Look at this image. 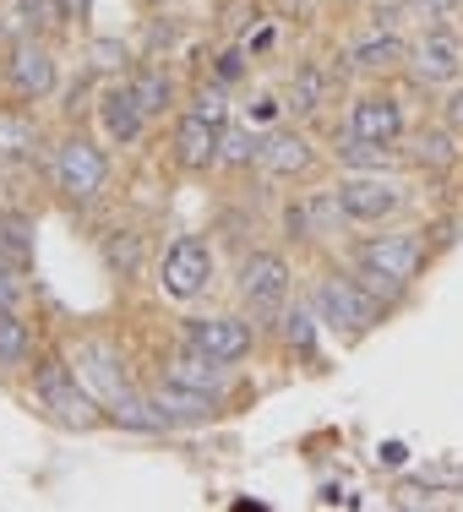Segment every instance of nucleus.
I'll return each mask as SVG.
<instances>
[{
  "mask_svg": "<svg viewBox=\"0 0 463 512\" xmlns=\"http://www.w3.org/2000/svg\"><path fill=\"white\" fill-rule=\"evenodd\" d=\"M33 398H39V404L50 409L60 425H77V431H93V425L104 420L99 398H93L88 387L77 382V371H71L66 360H44V365H33Z\"/></svg>",
  "mask_w": 463,
  "mask_h": 512,
  "instance_id": "f257e3e1",
  "label": "nucleus"
},
{
  "mask_svg": "<svg viewBox=\"0 0 463 512\" xmlns=\"http://www.w3.org/2000/svg\"><path fill=\"white\" fill-rule=\"evenodd\" d=\"M50 180H55V191L66 202L88 207V202H99V191L109 180V158L93 137H66L50 158Z\"/></svg>",
  "mask_w": 463,
  "mask_h": 512,
  "instance_id": "f03ea898",
  "label": "nucleus"
},
{
  "mask_svg": "<svg viewBox=\"0 0 463 512\" xmlns=\"http://www.w3.org/2000/svg\"><path fill=\"white\" fill-rule=\"evenodd\" d=\"M311 300H316V316H322L327 327H344V333H371V327L387 316V306H376V300L365 295L355 273H349V278L327 273L322 284H316Z\"/></svg>",
  "mask_w": 463,
  "mask_h": 512,
  "instance_id": "7ed1b4c3",
  "label": "nucleus"
},
{
  "mask_svg": "<svg viewBox=\"0 0 463 512\" xmlns=\"http://www.w3.org/2000/svg\"><path fill=\"white\" fill-rule=\"evenodd\" d=\"M0 77H6V88H11V99H22V104H33V99H50L55 93V55H50V44L44 39H17L6 50V60H0Z\"/></svg>",
  "mask_w": 463,
  "mask_h": 512,
  "instance_id": "20e7f679",
  "label": "nucleus"
},
{
  "mask_svg": "<svg viewBox=\"0 0 463 512\" xmlns=\"http://www.w3.org/2000/svg\"><path fill=\"white\" fill-rule=\"evenodd\" d=\"M333 197L349 224H382V218H393L404 207V186L382 180V175H349V180H338Z\"/></svg>",
  "mask_w": 463,
  "mask_h": 512,
  "instance_id": "39448f33",
  "label": "nucleus"
},
{
  "mask_svg": "<svg viewBox=\"0 0 463 512\" xmlns=\"http://www.w3.org/2000/svg\"><path fill=\"white\" fill-rule=\"evenodd\" d=\"M207 278H213V246H207L202 235H180L175 246L164 251V267H158L164 295L191 300V295H202V289H207Z\"/></svg>",
  "mask_w": 463,
  "mask_h": 512,
  "instance_id": "423d86ee",
  "label": "nucleus"
},
{
  "mask_svg": "<svg viewBox=\"0 0 463 512\" xmlns=\"http://www.w3.org/2000/svg\"><path fill=\"white\" fill-rule=\"evenodd\" d=\"M355 262L365 267H382V273L404 278V284H414V278L425 273V262H431V246H425L414 229H393V235H371L365 246L355 251Z\"/></svg>",
  "mask_w": 463,
  "mask_h": 512,
  "instance_id": "0eeeda50",
  "label": "nucleus"
},
{
  "mask_svg": "<svg viewBox=\"0 0 463 512\" xmlns=\"http://www.w3.org/2000/svg\"><path fill=\"white\" fill-rule=\"evenodd\" d=\"M186 344L202 349V355L235 365L251 355V344H257V333H251V322H240V316H197V322L186 327Z\"/></svg>",
  "mask_w": 463,
  "mask_h": 512,
  "instance_id": "6e6552de",
  "label": "nucleus"
},
{
  "mask_svg": "<svg viewBox=\"0 0 463 512\" xmlns=\"http://www.w3.org/2000/svg\"><path fill=\"white\" fill-rule=\"evenodd\" d=\"M218 137H224V126H218V120L186 109V115L175 120V142H169V148H175V164L191 169V175H197V169H213L218 164Z\"/></svg>",
  "mask_w": 463,
  "mask_h": 512,
  "instance_id": "1a4fd4ad",
  "label": "nucleus"
},
{
  "mask_svg": "<svg viewBox=\"0 0 463 512\" xmlns=\"http://www.w3.org/2000/svg\"><path fill=\"white\" fill-rule=\"evenodd\" d=\"M409 71H414V82H425V88H436V82H458V71H463V50H458V39L447 28H431L420 44L409 50Z\"/></svg>",
  "mask_w": 463,
  "mask_h": 512,
  "instance_id": "9d476101",
  "label": "nucleus"
},
{
  "mask_svg": "<svg viewBox=\"0 0 463 512\" xmlns=\"http://www.w3.org/2000/svg\"><path fill=\"white\" fill-rule=\"evenodd\" d=\"M240 295L257 311L278 306V300L289 295V262L278 251H251L246 262H240Z\"/></svg>",
  "mask_w": 463,
  "mask_h": 512,
  "instance_id": "9b49d317",
  "label": "nucleus"
},
{
  "mask_svg": "<svg viewBox=\"0 0 463 512\" xmlns=\"http://www.w3.org/2000/svg\"><path fill=\"white\" fill-rule=\"evenodd\" d=\"M349 131L365 142H398L404 137V104L393 93H360L349 104Z\"/></svg>",
  "mask_w": 463,
  "mask_h": 512,
  "instance_id": "f8f14e48",
  "label": "nucleus"
},
{
  "mask_svg": "<svg viewBox=\"0 0 463 512\" xmlns=\"http://www.w3.org/2000/svg\"><path fill=\"white\" fill-rule=\"evenodd\" d=\"M99 126H104L109 142H120V148H131V142L148 131V109L137 104L131 82H126V88H104L99 93Z\"/></svg>",
  "mask_w": 463,
  "mask_h": 512,
  "instance_id": "ddd939ff",
  "label": "nucleus"
},
{
  "mask_svg": "<svg viewBox=\"0 0 463 512\" xmlns=\"http://www.w3.org/2000/svg\"><path fill=\"white\" fill-rule=\"evenodd\" d=\"M153 409H158V420H164V431L169 425H197V420H207V414H213V404L218 398L213 393H197V387H180V382H158L153 387Z\"/></svg>",
  "mask_w": 463,
  "mask_h": 512,
  "instance_id": "4468645a",
  "label": "nucleus"
},
{
  "mask_svg": "<svg viewBox=\"0 0 463 512\" xmlns=\"http://www.w3.org/2000/svg\"><path fill=\"white\" fill-rule=\"evenodd\" d=\"M316 164V153H311V142L300 137V131H289V126H273L262 137V169L267 175H306V169Z\"/></svg>",
  "mask_w": 463,
  "mask_h": 512,
  "instance_id": "2eb2a0df",
  "label": "nucleus"
},
{
  "mask_svg": "<svg viewBox=\"0 0 463 512\" xmlns=\"http://www.w3.org/2000/svg\"><path fill=\"white\" fill-rule=\"evenodd\" d=\"M224 371L229 365L224 360H213V355H202V349H180L175 360H169V382H180V387H197V393H213V398H224Z\"/></svg>",
  "mask_w": 463,
  "mask_h": 512,
  "instance_id": "dca6fc26",
  "label": "nucleus"
},
{
  "mask_svg": "<svg viewBox=\"0 0 463 512\" xmlns=\"http://www.w3.org/2000/svg\"><path fill=\"white\" fill-rule=\"evenodd\" d=\"M458 137H463V131H453L447 120H442L436 131H420V142H414V164H420V169H431V175H453V169L463 164Z\"/></svg>",
  "mask_w": 463,
  "mask_h": 512,
  "instance_id": "f3484780",
  "label": "nucleus"
},
{
  "mask_svg": "<svg viewBox=\"0 0 463 512\" xmlns=\"http://www.w3.org/2000/svg\"><path fill=\"white\" fill-rule=\"evenodd\" d=\"M333 153H338V164L360 169V175H382V169H398L393 142H365V137H355L349 126H344V137L333 142Z\"/></svg>",
  "mask_w": 463,
  "mask_h": 512,
  "instance_id": "a211bd4d",
  "label": "nucleus"
},
{
  "mask_svg": "<svg viewBox=\"0 0 463 512\" xmlns=\"http://www.w3.org/2000/svg\"><path fill=\"white\" fill-rule=\"evenodd\" d=\"M33 148H39V120H33L28 109L6 104L0 109V158H6V164H22V158H33Z\"/></svg>",
  "mask_w": 463,
  "mask_h": 512,
  "instance_id": "6ab92c4d",
  "label": "nucleus"
},
{
  "mask_svg": "<svg viewBox=\"0 0 463 512\" xmlns=\"http://www.w3.org/2000/svg\"><path fill=\"white\" fill-rule=\"evenodd\" d=\"M0 262H11L17 273L33 267V218L28 213H0Z\"/></svg>",
  "mask_w": 463,
  "mask_h": 512,
  "instance_id": "aec40b11",
  "label": "nucleus"
},
{
  "mask_svg": "<svg viewBox=\"0 0 463 512\" xmlns=\"http://www.w3.org/2000/svg\"><path fill=\"white\" fill-rule=\"evenodd\" d=\"M349 60H355V71H393V66H404L409 60V44L404 39H393V33H376V39H365L349 50Z\"/></svg>",
  "mask_w": 463,
  "mask_h": 512,
  "instance_id": "412c9836",
  "label": "nucleus"
},
{
  "mask_svg": "<svg viewBox=\"0 0 463 512\" xmlns=\"http://www.w3.org/2000/svg\"><path fill=\"white\" fill-rule=\"evenodd\" d=\"M33 360V327L17 311H0V371H22Z\"/></svg>",
  "mask_w": 463,
  "mask_h": 512,
  "instance_id": "4be33fe9",
  "label": "nucleus"
},
{
  "mask_svg": "<svg viewBox=\"0 0 463 512\" xmlns=\"http://www.w3.org/2000/svg\"><path fill=\"white\" fill-rule=\"evenodd\" d=\"M262 164V137L251 126H229L224 120V137H218V169H251Z\"/></svg>",
  "mask_w": 463,
  "mask_h": 512,
  "instance_id": "5701e85b",
  "label": "nucleus"
},
{
  "mask_svg": "<svg viewBox=\"0 0 463 512\" xmlns=\"http://www.w3.org/2000/svg\"><path fill=\"white\" fill-rule=\"evenodd\" d=\"M131 93H137V104L148 109V120H153V115H164V109H175V82H169L158 66L131 71Z\"/></svg>",
  "mask_w": 463,
  "mask_h": 512,
  "instance_id": "b1692460",
  "label": "nucleus"
},
{
  "mask_svg": "<svg viewBox=\"0 0 463 512\" xmlns=\"http://www.w3.org/2000/svg\"><path fill=\"white\" fill-rule=\"evenodd\" d=\"M322 93H327V77H322V66H300V77H295V88H289V99L284 109L289 115H316V104H322Z\"/></svg>",
  "mask_w": 463,
  "mask_h": 512,
  "instance_id": "393cba45",
  "label": "nucleus"
},
{
  "mask_svg": "<svg viewBox=\"0 0 463 512\" xmlns=\"http://www.w3.org/2000/svg\"><path fill=\"white\" fill-rule=\"evenodd\" d=\"M355 278H360V289H365V295H371L376 306H387V311H393L398 300L409 295V284H404V278L382 273V267H365V262H355Z\"/></svg>",
  "mask_w": 463,
  "mask_h": 512,
  "instance_id": "a878e982",
  "label": "nucleus"
},
{
  "mask_svg": "<svg viewBox=\"0 0 463 512\" xmlns=\"http://www.w3.org/2000/svg\"><path fill=\"white\" fill-rule=\"evenodd\" d=\"M316 322H322V316L306 311V306H295V311L284 316V344L300 349L306 360H316Z\"/></svg>",
  "mask_w": 463,
  "mask_h": 512,
  "instance_id": "bb28decb",
  "label": "nucleus"
},
{
  "mask_svg": "<svg viewBox=\"0 0 463 512\" xmlns=\"http://www.w3.org/2000/svg\"><path fill=\"white\" fill-rule=\"evenodd\" d=\"M137 251H142L137 235H120V240L109 235V240H104V262L115 267V273H137Z\"/></svg>",
  "mask_w": 463,
  "mask_h": 512,
  "instance_id": "cd10ccee",
  "label": "nucleus"
},
{
  "mask_svg": "<svg viewBox=\"0 0 463 512\" xmlns=\"http://www.w3.org/2000/svg\"><path fill=\"white\" fill-rule=\"evenodd\" d=\"M22 306V273L11 262H0V311H17Z\"/></svg>",
  "mask_w": 463,
  "mask_h": 512,
  "instance_id": "c85d7f7f",
  "label": "nucleus"
},
{
  "mask_svg": "<svg viewBox=\"0 0 463 512\" xmlns=\"http://www.w3.org/2000/svg\"><path fill=\"white\" fill-rule=\"evenodd\" d=\"M191 109H197V115H207V120H218V126L229 120V104H224V93H218V88H202L197 99H191Z\"/></svg>",
  "mask_w": 463,
  "mask_h": 512,
  "instance_id": "c756f323",
  "label": "nucleus"
},
{
  "mask_svg": "<svg viewBox=\"0 0 463 512\" xmlns=\"http://www.w3.org/2000/svg\"><path fill=\"white\" fill-rule=\"evenodd\" d=\"M93 66H99V71H120V66H126V50H120L115 39H99V44H93Z\"/></svg>",
  "mask_w": 463,
  "mask_h": 512,
  "instance_id": "7c9ffc66",
  "label": "nucleus"
},
{
  "mask_svg": "<svg viewBox=\"0 0 463 512\" xmlns=\"http://www.w3.org/2000/svg\"><path fill=\"white\" fill-rule=\"evenodd\" d=\"M246 77V50H224L218 55V82H240Z\"/></svg>",
  "mask_w": 463,
  "mask_h": 512,
  "instance_id": "2f4dec72",
  "label": "nucleus"
},
{
  "mask_svg": "<svg viewBox=\"0 0 463 512\" xmlns=\"http://www.w3.org/2000/svg\"><path fill=\"white\" fill-rule=\"evenodd\" d=\"M420 17H453V11H463V0H409Z\"/></svg>",
  "mask_w": 463,
  "mask_h": 512,
  "instance_id": "473e14b6",
  "label": "nucleus"
},
{
  "mask_svg": "<svg viewBox=\"0 0 463 512\" xmlns=\"http://www.w3.org/2000/svg\"><path fill=\"white\" fill-rule=\"evenodd\" d=\"M442 120H447L453 131H463V82H458V88L442 99Z\"/></svg>",
  "mask_w": 463,
  "mask_h": 512,
  "instance_id": "72a5a7b5",
  "label": "nucleus"
},
{
  "mask_svg": "<svg viewBox=\"0 0 463 512\" xmlns=\"http://www.w3.org/2000/svg\"><path fill=\"white\" fill-rule=\"evenodd\" d=\"M376 463H387V469H404V463H409V447H404V442H382V447H376Z\"/></svg>",
  "mask_w": 463,
  "mask_h": 512,
  "instance_id": "f704fd0d",
  "label": "nucleus"
},
{
  "mask_svg": "<svg viewBox=\"0 0 463 512\" xmlns=\"http://www.w3.org/2000/svg\"><path fill=\"white\" fill-rule=\"evenodd\" d=\"M55 6H60V22H82L93 11V0H55Z\"/></svg>",
  "mask_w": 463,
  "mask_h": 512,
  "instance_id": "c9c22d12",
  "label": "nucleus"
},
{
  "mask_svg": "<svg viewBox=\"0 0 463 512\" xmlns=\"http://www.w3.org/2000/svg\"><path fill=\"white\" fill-rule=\"evenodd\" d=\"M148 6H164V0H148Z\"/></svg>",
  "mask_w": 463,
  "mask_h": 512,
  "instance_id": "e433bc0d",
  "label": "nucleus"
},
{
  "mask_svg": "<svg viewBox=\"0 0 463 512\" xmlns=\"http://www.w3.org/2000/svg\"><path fill=\"white\" fill-rule=\"evenodd\" d=\"M458 22H463V17H458Z\"/></svg>",
  "mask_w": 463,
  "mask_h": 512,
  "instance_id": "4c0bfd02",
  "label": "nucleus"
}]
</instances>
